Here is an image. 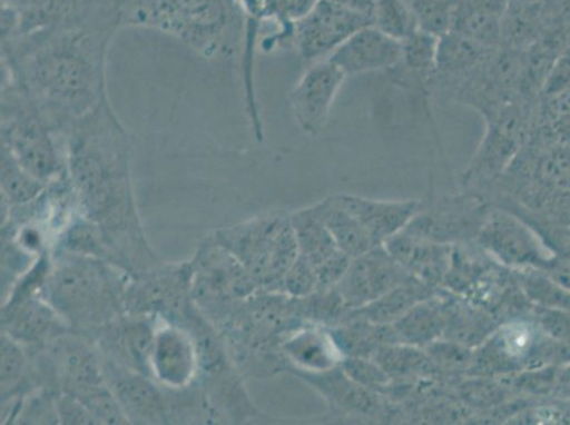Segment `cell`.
Here are the masks:
<instances>
[{
    "label": "cell",
    "mask_w": 570,
    "mask_h": 425,
    "mask_svg": "<svg viewBox=\"0 0 570 425\" xmlns=\"http://www.w3.org/2000/svg\"><path fill=\"white\" fill-rule=\"evenodd\" d=\"M122 0H72L59 22L2 41V79L17 82L50 126L65 129L107 98V55Z\"/></svg>",
    "instance_id": "1"
},
{
    "label": "cell",
    "mask_w": 570,
    "mask_h": 425,
    "mask_svg": "<svg viewBox=\"0 0 570 425\" xmlns=\"http://www.w3.org/2000/svg\"><path fill=\"white\" fill-rule=\"evenodd\" d=\"M67 178L77 209L102 227L129 276L160 264L144 235L132 189L131 139L104 98L63 132Z\"/></svg>",
    "instance_id": "2"
},
{
    "label": "cell",
    "mask_w": 570,
    "mask_h": 425,
    "mask_svg": "<svg viewBox=\"0 0 570 425\" xmlns=\"http://www.w3.org/2000/svg\"><path fill=\"white\" fill-rule=\"evenodd\" d=\"M131 276L114 264L66 251L51 254V268L41 298L71 330L92 336L126 314L124 299Z\"/></svg>",
    "instance_id": "3"
},
{
    "label": "cell",
    "mask_w": 570,
    "mask_h": 425,
    "mask_svg": "<svg viewBox=\"0 0 570 425\" xmlns=\"http://www.w3.org/2000/svg\"><path fill=\"white\" fill-rule=\"evenodd\" d=\"M124 23L173 36L206 60L235 53L245 13L238 0H122Z\"/></svg>",
    "instance_id": "4"
},
{
    "label": "cell",
    "mask_w": 570,
    "mask_h": 425,
    "mask_svg": "<svg viewBox=\"0 0 570 425\" xmlns=\"http://www.w3.org/2000/svg\"><path fill=\"white\" fill-rule=\"evenodd\" d=\"M212 236L240 261L261 291L283 294L285 277L299 256L292 212H263Z\"/></svg>",
    "instance_id": "5"
},
{
    "label": "cell",
    "mask_w": 570,
    "mask_h": 425,
    "mask_svg": "<svg viewBox=\"0 0 570 425\" xmlns=\"http://www.w3.org/2000/svg\"><path fill=\"white\" fill-rule=\"evenodd\" d=\"M2 148L46 185L67 175L63 138L17 82L2 79Z\"/></svg>",
    "instance_id": "6"
},
{
    "label": "cell",
    "mask_w": 570,
    "mask_h": 425,
    "mask_svg": "<svg viewBox=\"0 0 570 425\" xmlns=\"http://www.w3.org/2000/svg\"><path fill=\"white\" fill-rule=\"evenodd\" d=\"M569 362L570 345L551 338L532 315L502 323L474 349L468 376L504 378Z\"/></svg>",
    "instance_id": "7"
},
{
    "label": "cell",
    "mask_w": 570,
    "mask_h": 425,
    "mask_svg": "<svg viewBox=\"0 0 570 425\" xmlns=\"http://www.w3.org/2000/svg\"><path fill=\"white\" fill-rule=\"evenodd\" d=\"M190 263L194 268L191 291L196 307L215 328L238 304L261 291L240 261L212 235L200 241Z\"/></svg>",
    "instance_id": "8"
},
{
    "label": "cell",
    "mask_w": 570,
    "mask_h": 425,
    "mask_svg": "<svg viewBox=\"0 0 570 425\" xmlns=\"http://www.w3.org/2000/svg\"><path fill=\"white\" fill-rule=\"evenodd\" d=\"M539 98L523 97L485 119V134L463 175V189L491 195L495 181L528 142L535 127Z\"/></svg>",
    "instance_id": "9"
},
{
    "label": "cell",
    "mask_w": 570,
    "mask_h": 425,
    "mask_svg": "<svg viewBox=\"0 0 570 425\" xmlns=\"http://www.w3.org/2000/svg\"><path fill=\"white\" fill-rule=\"evenodd\" d=\"M191 263L158 264L129 279L124 307L126 314L155 316L167 323L188 326L202 314L196 307Z\"/></svg>",
    "instance_id": "10"
},
{
    "label": "cell",
    "mask_w": 570,
    "mask_h": 425,
    "mask_svg": "<svg viewBox=\"0 0 570 425\" xmlns=\"http://www.w3.org/2000/svg\"><path fill=\"white\" fill-rule=\"evenodd\" d=\"M475 243L492 260L512 271L528 268L547 271L557 258L530 223L494 205L487 215Z\"/></svg>",
    "instance_id": "11"
},
{
    "label": "cell",
    "mask_w": 570,
    "mask_h": 425,
    "mask_svg": "<svg viewBox=\"0 0 570 425\" xmlns=\"http://www.w3.org/2000/svg\"><path fill=\"white\" fill-rule=\"evenodd\" d=\"M491 207L489 195L463 189L458 195L443 197L428 209H420L404 230L440 245L474 243Z\"/></svg>",
    "instance_id": "12"
},
{
    "label": "cell",
    "mask_w": 570,
    "mask_h": 425,
    "mask_svg": "<svg viewBox=\"0 0 570 425\" xmlns=\"http://www.w3.org/2000/svg\"><path fill=\"white\" fill-rule=\"evenodd\" d=\"M372 24V17L334 0H317L294 24L293 48L307 63L328 59L357 30Z\"/></svg>",
    "instance_id": "13"
},
{
    "label": "cell",
    "mask_w": 570,
    "mask_h": 425,
    "mask_svg": "<svg viewBox=\"0 0 570 425\" xmlns=\"http://www.w3.org/2000/svg\"><path fill=\"white\" fill-rule=\"evenodd\" d=\"M199 370V347L194 334L158 318L149 354V376L167 391L178 392L198 383Z\"/></svg>",
    "instance_id": "14"
},
{
    "label": "cell",
    "mask_w": 570,
    "mask_h": 425,
    "mask_svg": "<svg viewBox=\"0 0 570 425\" xmlns=\"http://www.w3.org/2000/svg\"><path fill=\"white\" fill-rule=\"evenodd\" d=\"M104 377L129 424H173L169 392L153 377L102 357Z\"/></svg>",
    "instance_id": "15"
},
{
    "label": "cell",
    "mask_w": 570,
    "mask_h": 425,
    "mask_svg": "<svg viewBox=\"0 0 570 425\" xmlns=\"http://www.w3.org/2000/svg\"><path fill=\"white\" fill-rule=\"evenodd\" d=\"M320 393L331 412L340 418L395 419L397 404L389 402L382 394L371 391L351 378L341 366L324 373H299L295 375Z\"/></svg>",
    "instance_id": "16"
},
{
    "label": "cell",
    "mask_w": 570,
    "mask_h": 425,
    "mask_svg": "<svg viewBox=\"0 0 570 425\" xmlns=\"http://www.w3.org/2000/svg\"><path fill=\"white\" fill-rule=\"evenodd\" d=\"M416 279L399 264L385 246L352 258L348 269L335 285L348 310L360 309L401 285Z\"/></svg>",
    "instance_id": "17"
},
{
    "label": "cell",
    "mask_w": 570,
    "mask_h": 425,
    "mask_svg": "<svg viewBox=\"0 0 570 425\" xmlns=\"http://www.w3.org/2000/svg\"><path fill=\"white\" fill-rule=\"evenodd\" d=\"M346 76L330 59L311 63L289 95V106L299 128L313 137L324 131Z\"/></svg>",
    "instance_id": "18"
},
{
    "label": "cell",
    "mask_w": 570,
    "mask_h": 425,
    "mask_svg": "<svg viewBox=\"0 0 570 425\" xmlns=\"http://www.w3.org/2000/svg\"><path fill=\"white\" fill-rule=\"evenodd\" d=\"M157 323L155 316L124 314L98 330L92 340L106 359L149 376V354Z\"/></svg>",
    "instance_id": "19"
},
{
    "label": "cell",
    "mask_w": 570,
    "mask_h": 425,
    "mask_svg": "<svg viewBox=\"0 0 570 425\" xmlns=\"http://www.w3.org/2000/svg\"><path fill=\"white\" fill-rule=\"evenodd\" d=\"M292 223L299 254L317 271L320 289L334 288L348 269L352 258L336 246L334 237L311 207L292 212Z\"/></svg>",
    "instance_id": "20"
},
{
    "label": "cell",
    "mask_w": 570,
    "mask_h": 425,
    "mask_svg": "<svg viewBox=\"0 0 570 425\" xmlns=\"http://www.w3.org/2000/svg\"><path fill=\"white\" fill-rule=\"evenodd\" d=\"M402 41L370 24L346 39L328 59L348 77L395 69L402 63Z\"/></svg>",
    "instance_id": "21"
},
{
    "label": "cell",
    "mask_w": 570,
    "mask_h": 425,
    "mask_svg": "<svg viewBox=\"0 0 570 425\" xmlns=\"http://www.w3.org/2000/svg\"><path fill=\"white\" fill-rule=\"evenodd\" d=\"M285 372L299 375V373H324L341 366L345 359L338 344L328 326L318 324H304L284 339L282 346Z\"/></svg>",
    "instance_id": "22"
},
{
    "label": "cell",
    "mask_w": 570,
    "mask_h": 425,
    "mask_svg": "<svg viewBox=\"0 0 570 425\" xmlns=\"http://www.w3.org/2000/svg\"><path fill=\"white\" fill-rule=\"evenodd\" d=\"M69 330L70 326L41 295L2 307V334L26 349H39Z\"/></svg>",
    "instance_id": "23"
},
{
    "label": "cell",
    "mask_w": 570,
    "mask_h": 425,
    "mask_svg": "<svg viewBox=\"0 0 570 425\" xmlns=\"http://www.w3.org/2000/svg\"><path fill=\"white\" fill-rule=\"evenodd\" d=\"M338 195L342 204L364 227L373 247L385 246L393 236L406 229L422 209L419 200H376L351 194Z\"/></svg>",
    "instance_id": "24"
},
{
    "label": "cell",
    "mask_w": 570,
    "mask_h": 425,
    "mask_svg": "<svg viewBox=\"0 0 570 425\" xmlns=\"http://www.w3.org/2000/svg\"><path fill=\"white\" fill-rule=\"evenodd\" d=\"M385 248L412 277L434 289L443 287L452 246L440 245L403 230L387 240Z\"/></svg>",
    "instance_id": "25"
},
{
    "label": "cell",
    "mask_w": 570,
    "mask_h": 425,
    "mask_svg": "<svg viewBox=\"0 0 570 425\" xmlns=\"http://www.w3.org/2000/svg\"><path fill=\"white\" fill-rule=\"evenodd\" d=\"M450 297L452 293L440 288L432 297L414 305L391 324L396 344L426 349L429 345L443 339L448 326Z\"/></svg>",
    "instance_id": "26"
},
{
    "label": "cell",
    "mask_w": 570,
    "mask_h": 425,
    "mask_svg": "<svg viewBox=\"0 0 570 425\" xmlns=\"http://www.w3.org/2000/svg\"><path fill=\"white\" fill-rule=\"evenodd\" d=\"M309 207L334 237L336 246L351 258L360 257L375 248L364 227L342 204L338 194L325 197Z\"/></svg>",
    "instance_id": "27"
},
{
    "label": "cell",
    "mask_w": 570,
    "mask_h": 425,
    "mask_svg": "<svg viewBox=\"0 0 570 425\" xmlns=\"http://www.w3.org/2000/svg\"><path fill=\"white\" fill-rule=\"evenodd\" d=\"M500 325L499 320L485 309L452 294L443 339L458 342L470 349H476L494 334Z\"/></svg>",
    "instance_id": "28"
},
{
    "label": "cell",
    "mask_w": 570,
    "mask_h": 425,
    "mask_svg": "<svg viewBox=\"0 0 570 425\" xmlns=\"http://www.w3.org/2000/svg\"><path fill=\"white\" fill-rule=\"evenodd\" d=\"M436 291L438 289L429 287V285L419 281V279H412V281L403 284L401 287L392 289V291L372 300L365 307L350 310L346 318L352 316V318L370 320V323L377 325L393 324L406 314L409 309H412L414 305L432 297Z\"/></svg>",
    "instance_id": "29"
},
{
    "label": "cell",
    "mask_w": 570,
    "mask_h": 425,
    "mask_svg": "<svg viewBox=\"0 0 570 425\" xmlns=\"http://www.w3.org/2000/svg\"><path fill=\"white\" fill-rule=\"evenodd\" d=\"M331 330L345 357L373 359L382 346L396 344L391 324L377 325L350 316Z\"/></svg>",
    "instance_id": "30"
},
{
    "label": "cell",
    "mask_w": 570,
    "mask_h": 425,
    "mask_svg": "<svg viewBox=\"0 0 570 425\" xmlns=\"http://www.w3.org/2000/svg\"><path fill=\"white\" fill-rule=\"evenodd\" d=\"M36 385L32 360L23 345L2 334V408L22 401Z\"/></svg>",
    "instance_id": "31"
},
{
    "label": "cell",
    "mask_w": 570,
    "mask_h": 425,
    "mask_svg": "<svg viewBox=\"0 0 570 425\" xmlns=\"http://www.w3.org/2000/svg\"><path fill=\"white\" fill-rule=\"evenodd\" d=\"M495 49H485L454 32L439 38L436 76L458 82L484 63Z\"/></svg>",
    "instance_id": "32"
},
{
    "label": "cell",
    "mask_w": 570,
    "mask_h": 425,
    "mask_svg": "<svg viewBox=\"0 0 570 425\" xmlns=\"http://www.w3.org/2000/svg\"><path fill=\"white\" fill-rule=\"evenodd\" d=\"M373 360L387 373L391 378H414V380L444 382L428 352L407 345L382 346Z\"/></svg>",
    "instance_id": "33"
},
{
    "label": "cell",
    "mask_w": 570,
    "mask_h": 425,
    "mask_svg": "<svg viewBox=\"0 0 570 425\" xmlns=\"http://www.w3.org/2000/svg\"><path fill=\"white\" fill-rule=\"evenodd\" d=\"M450 32L463 36L485 49H499L502 45V18L459 0Z\"/></svg>",
    "instance_id": "34"
},
{
    "label": "cell",
    "mask_w": 570,
    "mask_h": 425,
    "mask_svg": "<svg viewBox=\"0 0 570 425\" xmlns=\"http://www.w3.org/2000/svg\"><path fill=\"white\" fill-rule=\"evenodd\" d=\"M439 38L417 30L411 38L402 41V63L411 72L422 90L426 91L436 79Z\"/></svg>",
    "instance_id": "35"
},
{
    "label": "cell",
    "mask_w": 570,
    "mask_h": 425,
    "mask_svg": "<svg viewBox=\"0 0 570 425\" xmlns=\"http://www.w3.org/2000/svg\"><path fill=\"white\" fill-rule=\"evenodd\" d=\"M514 274L523 294L535 307L570 310V289L543 269H520Z\"/></svg>",
    "instance_id": "36"
},
{
    "label": "cell",
    "mask_w": 570,
    "mask_h": 425,
    "mask_svg": "<svg viewBox=\"0 0 570 425\" xmlns=\"http://www.w3.org/2000/svg\"><path fill=\"white\" fill-rule=\"evenodd\" d=\"M46 188L48 185L26 172L9 150L2 148V205L4 209L29 204L43 194Z\"/></svg>",
    "instance_id": "37"
},
{
    "label": "cell",
    "mask_w": 570,
    "mask_h": 425,
    "mask_svg": "<svg viewBox=\"0 0 570 425\" xmlns=\"http://www.w3.org/2000/svg\"><path fill=\"white\" fill-rule=\"evenodd\" d=\"M372 24L399 41L411 38L420 30L416 14L409 0H376Z\"/></svg>",
    "instance_id": "38"
},
{
    "label": "cell",
    "mask_w": 570,
    "mask_h": 425,
    "mask_svg": "<svg viewBox=\"0 0 570 425\" xmlns=\"http://www.w3.org/2000/svg\"><path fill=\"white\" fill-rule=\"evenodd\" d=\"M416 14L420 30L443 36L452 30L455 4L459 0H409Z\"/></svg>",
    "instance_id": "39"
},
{
    "label": "cell",
    "mask_w": 570,
    "mask_h": 425,
    "mask_svg": "<svg viewBox=\"0 0 570 425\" xmlns=\"http://www.w3.org/2000/svg\"><path fill=\"white\" fill-rule=\"evenodd\" d=\"M91 414L95 424L121 425L129 424L126 413L114 396L110 387L104 386L95 393L88 394L80 401Z\"/></svg>",
    "instance_id": "40"
},
{
    "label": "cell",
    "mask_w": 570,
    "mask_h": 425,
    "mask_svg": "<svg viewBox=\"0 0 570 425\" xmlns=\"http://www.w3.org/2000/svg\"><path fill=\"white\" fill-rule=\"evenodd\" d=\"M342 369L360 385L383 394L392 378L373 359L366 357H345L341 363Z\"/></svg>",
    "instance_id": "41"
},
{
    "label": "cell",
    "mask_w": 570,
    "mask_h": 425,
    "mask_svg": "<svg viewBox=\"0 0 570 425\" xmlns=\"http://www.w3.org/2000/svg\"><path fill=\"white\" fill-rule=\"evenodd\" d=\"M320 279L313 264L299 254L285 277L283 294L293 298H304L317 293Z\"/></svg>",
    "instance_id": "42"
},
{
    "label": "cell",
    "mask_w": 570,
    "mask_h": 425,
    "mask_svg": "<svg viewBox=\"0 0 570 425\" xmlns=\"http://www.w3.org/2000/svg\"><path fill=\"white\" fill-rule=\"evenodd\" d=\"M533 318L551 338L570 345V310L535 307Z\"/></svg>",
    "instance_id": "43"
},
{
    "label": "cell",
    "mask_w": 570,
    "mask_h": 425,
    "mask_svg": "<svg viewBox=\"0 0 570 425\" xmlns=\"http://www.w3.org/2000/svg\"><path fill=\"white\" fill-rule=\"evenodd\" d=\"M567 91H570V56H562L549 71L539 97H551Z\"/></svg>",
    "instance_id": "44"
},
{
    "label": "cell",
    "mask_w": 570,
    "mask_h": 425,
    "mask_svg": "<svg viewBox=\"0 0 570 425\" xmlns=\"http://www.w3.org/2000/svg\"><path fill=\"white\" fill-rule=\"evenodd\" d=\"M57 409H59L60 424H95L85 404L70 394L60 393L57 396Z\"/></svg>",
    "instance_id": "45"
},
{
    "label": "cell",
    "mask_w": 570,
    "mask_h": 425,
    "mask_svg": "<svg viewBox=\"0 0 570 425\" xmlns=\"http://www.w3.org/2000/svg\"><path fill=\"white\" fill-rule=\"evenodd\" d=\"M551 398L570 404V362L558 367Z\"/></svg>",
    "instance_id": "46"
},
{
    "label": "cell",
    "mask_w": 570,
    "mask_h": 425,
    "mask_svg": "<svg viewBox=\"0 0 570 425\" xmlns=\"http://www.w3.org/2000/svg\"><path fill=\"white\" fill-rule=\"evenodd\" d=\"M464 2L499 18L504 17L511 4V0H464Z\"/></svg>",
    "instance_id": "47"
},
{
    "label": "cell",
    "mask_w": 570,
    "mask_h": 425,
    "mask_svg": "<svg viewBox=\"0 0 570 425\" xmlns=\"http://www.w3.org/2000/svg\"><path fill=\"white\" fill-rule=\"evenodd\" d=\"M334 2H338L344 4V7H348L351 9L357 10V12L366 13L372 17L373 8H375L376 0H334Z\"/></svg>",
    "instance_id": "48"
}]
</instances>
